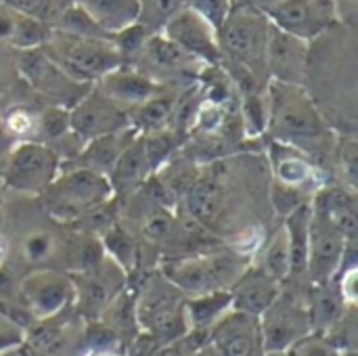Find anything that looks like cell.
Returning <instances> with one entry per match:
<instances>
[{
	"label": "cell",
	"instance_id": "cell-1",
	"mask_svg": "<svg viewBox=\"0 0 358 356\" xmlns=\"http://www.w3.org/2000/svg\"><path fill=\"white\" fill-rule=\"evenodd\" d=\"M264 92L268 103L266 132L273 141L287 143L310 157L317 145H325L334 136L325 115L304 86L268 80Z\"/></svg>",
	"mask_w": 358,
	"mask_h": 356
},
{
	"label": "cell",
	"instance_id": "cell-2",
	"mask_svg": "<svg viewBox=\"0 0 358 356\" xmlns=\"http://www.w3.org/2000/svg\"><path fill=\"white\" fill-rule=\"evenodd\" d=\"M250 266V258L235 250H208L189 256L162 258L157 271L185 298L229 292Z\"/></svg>",
	"mask_w": 358,
	"mask_h": 356
},
{
	"label": "cell",
	"instance_id": "cell-3",
	"mask_svg": "<svg viewBox=\"0 0 358 356\" xmlns=\"http://www.w3.org/2000/svg\"><path fill=\"white\" fill-rule=\"evenodd\" d=\"M46 214L61 227H73L88 210L113 199L107 176L86 168H61L59 176L38 195Z\"/></svg>",
	"mask_w": 358,
	"mask_h": 356
},
{
	"label": "cell",
	"instance_id": "cell-4",
	"mask_svg": "<svg viewBox=\"0 0 358 356\" xmlns=\"http://www.w3.org/2000/svg\"><path fill=\"white\" fill-rule=\"evenodd\" d=\"M42 48L63 71L82 84H96L105 73L124 65L111 40L76 36L57 27H50Z\"/></svg>",
	"mask_w": 358,
	"mask_h": 356
},
{
	"label": "cell",
	"instance_id": "cell-5",
	"mask_svg": "<svg viewBox=\"0 0 358 356\" xmlns=\"http://www.w3.org/2000/svg\"><path fill=\"white\" fill-rule=\"evenodd\" d=\"M268 31H271V23L260 8L252 4L231 8L222 25L216 29L220 55H222L220 65L241 67L260 80V76L266 73L264 55H266Z\"/></svg>",
	"mask_w": 358,
	"mask_h": 356
},
{
	"label": "cell",
	"instance_id": "cell-6",
	"mask_svg": "<svg viewBox=\"0 0 358 356\" xmlns=\"http://www.w3.org/2000/svg\"><path fill=\"white\" fill-rule=\"evenodd\" d=\"M136 294L138 329L159 346L172 344L189 332L185 317V296L168 283L159 271L147 275Z\"/></svg>",
	"mask_w": 358,
	"mask_h": 356
},
{
	"label": "cell",
	"instance_id": "cell-7",
	"mask_svg": "<svg viewBox=\"0 0 358 356\" xmlns=\"http://www.w3.org/2000/svg\"><path fill=\"white\" fill-rule=\"evenodd\" d=\"M59 172V155L40 141H17L2 159V185L15 193L40 195Z\"/></svg>",
	"mask_w": 358,
	"mask_h": 356
},
{
	"label": "cell",
	"instance_id": "cell-8",
	"mask_svg": "<svg viewBox=\"0 0 358 356\" xmlns=\"http://www.w3.org/2000/svg\"><path fill=\"white\" fill-rule=\"evenodd\" d=\"M15 63L21 78L29 84V88H34L38 94L48 99L50 105L71 109L92 88V84H82L73 80L67 71H63L44 52L42 46L17 50Z\"/></svg>",
	"mask_w": 358,
	"mask_h": 356
},
{
	"label": "cell",
	"instance_id": "cell-9",
	"mask_svg": "<svg viewBox=\"0 0 358 356\" xmlns=\"http://www.w3.org/2000/svg\"><path fill=\"white\" fill-rule=\"evenodd\" d=\"M262 13L273 27L306 44L325 36L340 21L336 0H281Z\"/></svg>",
	"mask_w": 358,
	"mask_h": 356
},
{
	"label": "cell",
	"instance_id": "cell-10",
	"mask_svg": "<svg viewBox=\"0 0 358 356\" xmlns=\"http://www.w3.org/2000/svg\"><path fill=\"white\" fill-rule=\"evenodd\" d=\"M338 227L319 210L310 206L308 222V252H306V279L310 285L334 281L344 264L346 254H355Z\"/></svg>",
	"mask_w": 358,
	"mask_h": 356
},
{
	"label": "cell",
	"instance_id": "cell-11",
	"mask_svg": "<svg viewBox=\"0 0 358 356\" xmlns=\"http://www.w3.org/2000/svg\"><path fill=\"white\" fill-rule=\"evenodd\" d=\"M266 355L287 353L298 340L313 334L306 300L281 290L277 300L258 317Z\"/></svg>",
	"mask_w": 358,
	"mask_h": 356
},
{
	"label": "cell",
	"instance_id": "cell-12",
	"mask_svg": "<svg viewBox=\"0 0 358 356\" xmlns=\"http://www.w3.org/2000/svg\"><path fill=\"white\" fill-rule=\"evenodd\" d=\"M69 279L73 285L71 304H76L78 313L90 321H96L103 311L113 302V298L122 294L128 285V273L117 266L107 254L96 266L84 273H71Z\"/></svg>",
	"mask_w": 358,
	"mask_h": 356
},
{
	"label": "cell",
	"instance_id": "cell-13",
	"mask_svg": "<svg viewBox=\"0 0 358 356\" xmlns=\"http://www.w3.org/2000/svg\"><path fill=\"white\" fill-rule=\"evenodd\" d=\"M19 298L31 319L44 321L61 315L73 302V285L65 271L38 269L19 283Z\"/></svg>",
	"mask_w": 358,
	"mask_h": 356
},
{
	"label": "cell",
	"instance_id": "cell-14",
	"mask_svg": "<svg viewBox=\"0 0 358 356\" xmlns=\"http://www.w3.org/2000/svg\"><path fill=\"white\" fill-rule=\"evenodd\" d=\"M69 126L82 143H88L130 128V120L126 109L92 84V88L69 109Z\"/></svg>",
	"mask_w": 358,
	"mask_h": 356
},
{
	"label": "cell",
	"instance_id": "cell-15",
	"mask_svg": "<svg viewBox=\"0 0 358 356\" xmlns=\"http://www.w3.org/2000/svg\"><path fill=\"white\" fill-rule=\"evenodd\" d=\"M159 34H164L170 42H174L206 67H216L222 63L216 27L191 8H182L164 25Z\"/></svg>",
	"mask_w": 358,
	"mask_h": 356
},
{
	"label": "cell",
	"instance_id": "cell-16",
	"mask_svg": "<svg viewBox=\"0 0 358 356\" xmlns=\"http://www.w3.org/2000/svg\"><path fill=\"white\" fill-rule=\"evenodd\" d=\"M308 57H310V44L289 34H283L281 29L271 25L268 40H266V55H264V67L271 80L304 86L308 78Z\"/></svg>",
	"mask_w": 358,
	"mask_h": 356
},
{
	"label": "cell",
	"instance_id": "cell-17",
	"mask_svg": "<svg viewBox=\"0 0 358 356\" xmlns=\"http://www.w3.org/2000/svg\"><path fill=\"white\" fill-rule=\"evenodd\" d=\"M208 344L222 356H266L258 317L233 308L210 327Z\"/></svg>",
	"mask_w": 358,
	"mask_h": 356
},
{
	"label": "cell",
	"instance_id": "cell-18",
	"mask_svg": "<svg viewBox=\"0 0 358 356\" xmlns=\"http://www.w3.org/2000/svg\"><path fill=\"white\" fill-rule=\"evenodd\" d=\"M136 59H138L136 69L147 73L151 80H155L157 73L159 76H176V78L191 76V73L197 76L206 67L203 63H199L197 59L187 55L182 48H178L174 42H170L164 34H151L145 40L143 48L136 52Z\"/></svg>",
	"mask_w": 358,
	"mask_h": 356
},
{
	"label": "cell",
	"instance_id": "cell-19",
	"mask_svg": "<svg viewBox=\"0 0 358 356\" xmlns=\"http://www.w3.org/2000/svg\"><path fill=\"white\" fill-rule=\"evenodd\" d=\"M268 157L273 168V183L302 191L308 197H313L323 187L319 168L300 149L287 143L273 141L268 147Z\"/></svg>",
	"mask_w": 358,
	"mask_h": 356
},
{
	"label": "cell",
	"instance_id": "cell-20",
	"mask_svg": "<svg viewBox=\"0 0 358 356\" xmlns=\"http://www.w3.org/2000/svg\"><path fill=\"white\" fill-rule=\"evenodd\" d=\"M94 86L113 103H117L122 109H126V113L138 107L141 103L149 101L153 94H157L164 88V84H157L147 73H143L141 69L128 63L105 73Z\"/></svg>",
	"mask_w": 358,
	"mask_h": 356
},
{
	"label": "cell",
	"instance_id": "cell-21",
	"mask_svg": "<svg viewBox=\"0 0 358 356\" xmlns=\"http://www.w3.org/2000/svg\"><path fill=\"white\" fill-rule=\"evenodd\" d=\"M283 285L271 279L262 269L258 266H248L243 275L235 281V285L229 290L231 292V308L260 317L281 294Z\"/></svg>",
	"mask_w": 358,
	"mask_h": 356
},
{
	"label": "cell",
	"instance_id": "cell-22",
	"mask_svg": "<svg viewBox=\"0 0 358 356\" xmlns=\"http://www.w3.org/2000/svg\"><path fill=\"white\" fill-rule=\"evenodd\" d=\"M151 174H153V170H151L147 153H145L143 136L136 134V138L124 149V153L117 157V162L109 170L107 180L111 185L113 197H120V195L136 193Z\"/></svg>",
	"mask_w": 358,
	"mask_h": 356
},
{
	"label": "cell",
	"instance_id": "cell-23",
	"mask_svg": "<svg viewBox=\"0 0 358 356\" xmlns=\"http://www.w3.org/2000/svg\"><path fill=\"white\" fill-rule=\"evenodd\" d=\"M61 245L63 235L59 233V229L48 225H36L19 235L15 250H10V254L15 252L21 262H25L27 266H36L34 271H38L48 269L52 260H59Z\"/></svg>",
	"mask_w": 358,
	"mask_h": 356
},
{
	"label": "cell",
	"instance_id": "cell-24",
	"mask_svg": "<svg viewBox=\"0 0 358 356\" xmlns=\"http://www.w3.org/2000/svg\"><path fill=\"white\" fill-rule=\"evenodd\" d=\"M136 134H138L136 130L126 128L122 132L88 141V143H84L82 151L67 164H71L73 168H86V170H92V172L107 176L109 170L113 168V164L117 162V157L124 153V149L136 138Z\"/></svg>",
	"mask_w": 358,
	"mask_h": 356
},
{
	"label": "cell",
	"instance_id": "cell-25",
	"mask_svg": "<svg viewBox=\"0 0 358 356\" xmlns=\"http://www.w3.org/2000/svg\"><path fill=\"white\" fill-rule=\"evenodd\" d=\"M48 31L50 27L46 23L0 4V44L10 46L13 50L38 48L44 44Z\"/></svg>",
	"mask_w": 358,
	"mask_h": 356
},
{
	"label": "cell",
	"instance_id": "cell-26",
	"mask_svg": "<svg viewBox=\"0 0 358 356\" xmlns=\"http://www.w3.org/2000/svg\"><path fill=\"white\" fill-rule=\"evenodd\" d=\"M76 4L111 38L138 21V0H76Z\"/></svg>",
	"mask_w": 358,
	"mask_h": 356
},
{
	"label": "cell",
	"instance_id": "cell-27",
	"mask_svg": "<svg viewBox=\"0 0 358 356\" xmlns=\"http://www.w3.org/2000/svg\"><path fill=\"white\" fill-rule=\"evenodd\" d=\"M176 94L170 88H162L157 94H153L149 101L141 103L138 107L128 111V120H130V128L136 130L138 134H147V132H155L162 128L170 126V118L174 111V103H176Z\"/></svg>",
	"mask_w": 358,
	"mask_h": 356
},
{
	"label": "cell",
	"instance_id": "cell-28",
	"mask_svg": "<svg viewBox=\"0 0 358 356\" xmlns=\"http://www.w3.org/2000/svg\"><path fill=\"white\" fill-rule=\"evenodd\" d=\"M231 311V292H212L185 300V317L189 332H210Z\"/></svg>",
	"mask_w": 358,
	"mask_h": 356
},
{
	"label": "cell",
	"instance_id": "cell-29",
	"mask_svg": "<svg viewBox=\"0 0 358 356\" xmlns=\"http://www.w3.org/2000/svg\"><path fill=\"white\" fill-rule=\"evenodd\" d=\"M258 269H262L271 279H275L281 285H285V281L289 279L292 248H289V235H287V229L283 222L275 229V233L264 243Z\"/></svg>",
	"mask_w": 358,
	"mask_h": 356
},
{
	"label": "cell",
	"instance_id": "cell-30",
	"mask_svg": "<svg viewBox=\"0 0 358 356\" xmlns=\"http://www.w3.org/2000/svg\"><path fill=\"white\" fill-rule=\"evenodd\" d=\"M101 245L105 250V254L117 264L122 266L126 273H130L132 269H136L138 262V241L134 239V235H130L120 222H115L113 227H109L101 237Z\"/></svg>",
	"mask_w": 358,
	"mask_h": 356
},
{
	"label": "cell",
	"instance_id": "cell-31",
	"mask_svg": "<svg viewBox=\"0 0 358 356\" xmlns=\"http://www.w3.org/2000/svg\"><path fill=\"white\" fill-rule=\"evenodd\" d=\"M143 136V145H145V153L149 159L151 170L155 172L159 166H164L176 151H180L187 143V134L178 132L174 128H162L155 132H147L141 134Z\"/></svg>",
	"mask_w": 358,
	"mask_h": 356
},
{
	"label": "cell",
	"instance_id": "cell-32",
	"mask_svg": "<svg viewBox=\"0 0 358 356\" xmlns=\"http://www.w3.org/2000/svg\"><path fill=\"white\" fill-rule=\"evenodd\" d=\"M239 118L243 124V132L248 136H262L266 134L268 126V103L264 90L243 92L239 103Z\"/></svg>",
	"mask_w": 358,
	"mask_h": 356
},
{
	"label": "cell",
	"instance_id": "cell-33",
	"mask_svg": "<svg viewBox=\"0 0 358 356\" xmlns=\"http://www.w3.org/2000/svg\"><path fill=\"white\" fill-rule=\"evenodd\" d=\"M187 8L185 0H138V21L149 34H159L164 25Z\"/></svg>",
	"mask_w": 358,
	"mask_h": 356
},
{
	"label": "cell",
	"instance_id": "cell-34",
	"mask_svg": "<svg viewBox=\"0 0 358 356\" xmlns=\"http://www.w3.org/2000/svg\"><path fill=\"white\" fill-rule=\"evenodd\" d=\"M71 132L69 126V109L59 107V105H48L40 115H38V134L40 143L52 145L65 134Z\"/></svg>",
	"mask_w": 358,
	"mask_h": 356
},
{
	"label": "cell",
	"instance_id": "cell-35",
	"mask_svg": "<svg viewBox=\"0 0 358 356\" xmlns=\"http://www.w3.org/2000/svg\"><path fill=\"white\" fill-rule=\"evenodd\" d=\"M57 29L67 31V34H76V36H86V38H105V40H111V36L105 34L78 4L67 6L59 15Z\"/></svg>",
	"mask_w": 358,
	"mask_h": 356
},
{
	"label": "cell",
	"instance_id": "cell-36",
	"mask_svg": "<svg viewBox=\"0 0 358 356\" xmlns=\"http://www.w3.org/2000/svg\"><path fill=\"white\" fill-rule=\"evenodd\" d=\"M338 151V164H340V172L344 178V187L357 191V178H358V145L352 136L342 138L336 145Z\"/></svg>",
	"mask_w": 358,
	"mask_h": 356
},
{
	"label": "cell",
	"instance_id": "cell-37",
	"mask_svg": "<svg viewBox=\"0 0 358 356\" xmlns=\"http://www.w3.org/2000/svg\"><path fill=\"white\" fill-rule=\"evenodd\" d=\"M2 132L8 136H23V141H29L27 136H34V132H38V118H34L23 107H15L6 115H2Z\"/></svg>",
	"mask_w": 358,
	"mask_h": 356
},
{
	"label": "cell",
	"instance_id": "cell-38",
	"mask_svg": "<svg viewBox=\"0 0 358 356\" xmlns=\"http://www.w3.org/2000/svg\"><path fill=\"white\" fill-rule=\"evenodd\" d=\"M185 4H187V8L201 15L216 29L222 25V21L227 19V15L233 8L231 0H185Z\"/></svg>",
	"mask_w": 358,
	"mask_h": 356
},
{
	"label": "cell",
	"instance_id": "cell-39",
	"mask_svg": "<svg viewBox=\"0 0 358 356\" xmlns=\"http://www.w3.org/2000/svg\"><path fill=\"white\" fill-rule=\"evenodd\" d=\"M287 356H340V353L323 338V334H308L298 340L287 353Z\"/></svg>",
	"mask_w": 358,
	"mask_h": 356
},
{
	"label": "cell",
	"instance_id": "cell-40",
	"mask_svg": "<svg viewBox=\"0 0 358 356\" xmlns=\"http://www.w3.org/2000/svg\"><path fill=\"white\" fill-rule=\"evenodd\" d=\"M2 4L42 23H46L55 10V0H2Z\"/></svg>",
	"mask_w": 358,
	"mask_h": 356
},
{
	"label": "cell",
	"instance_id": "cell-41",
	"mask_svg": "<svg viewBox=\"0 0 358 356\" xmlns=\"http://www.w3.org/2000/svg\"><path fill=\"white\" fill-rule=\"evenodd\" d=\"M23 342H25L23 329L17 323H13L8 317L0 315V355H4V350L8 348L21 346Z\"/></svg>",
	"mask_w": 358,
	"mask_h": 356
},
{
	"label": "cell",
	"instance_id": "cell-42",
	"mask_svg": "<svg viewBox=\"0 0 358 356\" xmlns=\"http://www.w3.org/2000/svg\"><path fill=\"white\" fill-rule=\"evenodd\" d=\"M10 258V241L6 239V235L0 231V269L8 262Z\"/></svg>",
	"mask_w": 358,
	"mask_h": 356
},
{
	"label": "cell",
	"instance_id": "cell-43",
	"mask_svg": "<svg viewBox=\"0 0 358 356\" xmlns=\"http://www.w3.org/2000/svg\"><path fill=\"white\" fill-rule=\"evenodd\" d=\"M193 356H222V355L206 342V344H203V346H201V348H199V350H197Z\"/></svg>",
	"mask_w": 358,
	"mask_h": 356
},
{
	"label": "cell",
	"instance_id": "cell-44",
	"mask_svg": "<svg viewBox=\"0 0 358 356\" xmlns=\"http://www.w3.org/2000/svg\"><path fill=\"white\" fill-rule=\"evenodd\" d=\"M277 2H281V0H252V6H256V8H266V6H273V4H277Z\"/></svg>",
	"mask_w": 358,
	"mask_h": 356
},
{
	"label": "cell",
	"instance_id": "cell-45",
	"mask_svg": "<svg viewBox=\"0 0 358 356\" xmlns=\"http://www.w3.org/2000/svg\"><path fill=\"white\" fill-rule=\"evenodd\" d=\"M2 225H4V210H2V206H0V229H2Z\"/></svg>",
	"mask_w": 358,
	"mask_h": 356
},
{
	"label": "cell",
	"instance_id": "cell-46",
	"mask_svg": "<svg viewBox=\"0 0 358 356\" xmlns=\"http://www.w3.org/2000/svg\"><path fill=\"white\" fill-rule=\"evenodd\" d=\"M266 356H287L285 353H279V355H266Z\"/></svg>",
	"mask_w": 358,
	"mask_h": 356
},
{
	"label": "cell",
	"instance_id": "cell-47",
	"mask_svg": "<svg viewBox=\"0 0 358 356\" xmlns=\"http://www.w3.org/2000/svg\"><path fill=\"white\" fill-rule=\"evenodd\" d=\"M0 126H2V113H0Z\"/></svg>",
	"mask_w": 358,
	"mask_h": 356
},
{
	"label": "cell",
	"instance_id": "cell-48",
	"mask_svg": "<svg viewBox=\"0 0 358 356\" xmlns=\"http://www.w3.org/2000/svg\"><path fill=\"white\" fill-rule=\"evenodd\" d=\"M0 356H4V355H0Z\"/></svg>",
	"mask_w": 358,
	"mask_h": 356
}]
</instances>
